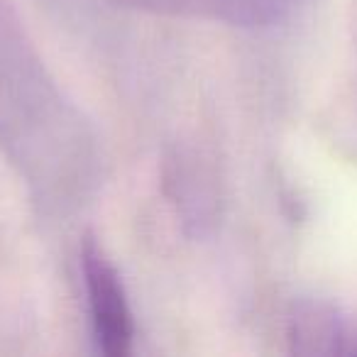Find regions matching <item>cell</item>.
I'll return each instance as SVG.
<instances>
[{
	"label": "cell",
	"mask_w": 357,
	"mask_h": 357,
	"mask_svg": "<svg viewBox=\"0 0 357 357\" xmlns=\"http://www.w3.org/2000/svg\"><path fill=\"white\" fill-rule=\"evenodd\" d=\"M0 149L47 213H71L98 189V135L47 69L13 0H0Z\"/></svg>",
	"instance_id": "1"
},
{
	"label": "cell",
	"mask_w": 357,
	"mask_h": 357,
	"mask_svg": "<svg viewBox=\"0 0 357 357\" xmlns=\"http://www.w3.org/2000/svg\"><path fill=\"white\" fill-rule=\"evenodd\" d=\"M81 272L96 350L105 357H125L132 350V311L118 269L91 233L81 243Z\"/></svg>",
	"instance_id": "2"
},
{
	"label": "cell",
	"mask_w": 357,
	"mask_h": 357,
	"mask_svg": "<svg viewBox=\"0 0 357 357\" xmlns=\"http://www.w3.org/2000/svg\"><path fill=\"white\" fill-rule=\"evenodd\" d=\"M128 8L174 17H201L245 30H269L284 25L301 0H118Z\"/></svg>",
	"instance_id": "3"
},
{
	"label": "cell",
	"mask_w": 357,
	"mask_h": 357,
	"mask_svg": "<svg viewBox=\"0 0 357 357\" xmlns=\"http://www.w3.org/2000/svg\"><path fill=\"white\" fill-rule=\"evenodd\" d=\"M289 340L298 355H333L342 350L345 328L326 303H298L289 321Z\"/></svg>",
	"instance_id": "4"
}]
</instances>
